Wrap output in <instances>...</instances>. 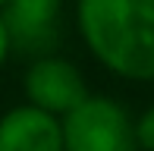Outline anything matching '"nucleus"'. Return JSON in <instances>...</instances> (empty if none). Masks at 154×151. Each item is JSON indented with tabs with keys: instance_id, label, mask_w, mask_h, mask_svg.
<instances>
[{
	"instance_id": "6",
	"label": "nucleus",
	"mask_w": 154,
	"mask_h": 151,
	"mask_svg": "<svg viewBox=\"0 0 154 151\" xmlns=\"http://www.w3.org/2000/svg\"><path fill=\"white\" fill-rule=\"evenodd\" d=\"M135 142H138V151H154V104L148 110L138 113V120H135Z\"/></svg>"
},
{
	"instance_id": "5",
	"label": "nucleus",
	"mask_w": 154,
	"mask_h": 151,
	"mask_svg": "<svg viewBox=\"0 0 154 151\" xmlns=\"http://www.w3.org/2000/svg\"><path fill=\"white\" fill-rule=\"evenodd\" d=\"M0 151H63L60 116L19 104L0 116Z\"/></svg>"
},
{
	"instance_id": "7",
	"label": "nucleus",
	"mask_w": 154,
	"mask_h": 151,
	"mask_svg": "<svg viewBox=\"0 0 154 151\" xmlns=\"http://www.w3.org/2000/svg\"><path fill=\"white\" fill-rule=\"evenodd\" d=\"M10 51H13V41H10V32H6L3 16H0V69H3V63H6V57H10Z\"/></svg>"
},
{
	"instance_id": "2",
	"label": "nucleus",
	"mask_w": 154,
	"mask_h": 151,
	"mask_svg": "<svg viewBox=\"0 0 154 151\" xmlns=\"http://www.w3.org/2000/svg\"><path fill=\"white\" fill-rule=\"evenodd\" d=\"M60 123L63 151H138L135 120L113 98L88 94Z\"/></svg>"
},
{
	"instance_id": "8",
	"label": "nucleus",
	"mask_w": 154,
	"mask_h": 151,
	"mask_svg": "<svg viewBox=\"0 0 154 151\" xmlns=\"http://www.w3.org/2000/svg\"><path fill=\"white\" fill-rule=\"evenodd\" d=\"M3 6H6V0H0V10H3Z\"/></svg>"
},
{
	"instance_id": "4",
	"label": "nucleus",
	"mask_w": 154,
	"mask_h": 151,
	"mask_svg": "<svg viewBox=\"0 0 154 151\" xmlns=\"http://www.w3.org/2000/svg\"><path fill=\"white\" fill-rule=\"evenodd\" d=\"M60 10L63 0H6L0 10L16 51L44 57L57 44L60 35Z\"/></svg>"
},
{
	"instance_id": "3",
	"label": "nucleus",
	"mask_w": 154,
	"mask_h": 151,
	"mask_svg": "<svg viewBox=\"0 0 154 151\" xmlns=\"http://www.w3.org/2000/svg\"><path fill=\"white\" fill-rule=\"evenodd\" d=\"M22 85H25L29 104L60 116V120L88 98V85L82 79L79 66L63 60V57H54V54L35 57V63L29 66Z\"/></svg>"
},
{
	"instance_id": "1",
	"label": "nucleus",
	"mask_w": 154,
	"mask_h": 151,
	"mask_svg": "<svg viewBox=\"0 0 154 151\" xmlns=\"http://www.w3.org/2000/svg\"><path fill=\"white\" fill-rule=\"evenodd\" d=\"M75 25L104 69L154 82V0H75Z\"/></svg>"
}]
</instances>
